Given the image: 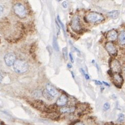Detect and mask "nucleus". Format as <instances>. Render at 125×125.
Wrapping results in <instances>:
<instances>
[{
  "mask_svg": "<svg viewBox=\"0 0 125 125\" xmlns=\"http://www.w3.org/2000/svg\"><path fill=\"white\" fill-rule=\"evenodd\" d=\"M103 83L105 85H106V86H110V85H109V84H108V83H106V82H103Z\"/></svg>",
  "mask_w": 125,
  "mask_h": 125,
  "instance_id": "nucleus-30",
  "label": "nucleus"
},
{
  "mask_svg": "<svg viewBox=\"0 0 125 125\" xmlns=\"http://www.w3.org/2000/svg\"><path fill=\"white\" fill-rule=\"evenodd\" d=\"M46 90L53 97H55L58 94V91L56 90V89L52 86L51 84H47L46 85Z\"/></svg>",
  "mask_w": 125,
  "mask_h": 125,
  "instance_id": "nucleus-9",
  "label": "nucleus"
},
{
  "mask_svg": "<svg viewBox=\"0 0 125 125\" xmlns=\"http://www.w3.org/2000/svg\"><path fill=\"white\" fill-rule=\"evenodd\" d=\"M13 68L16 73L21 74L27 72L28 70L29 66L27 62L24 61L18 60H16L15 62L13 65Z\"/></svg>",
  "mask_w": 125,
  "mask_h": 125,
  "instance_id": "nucleus-1",
  "label": "nucleus"
},
{
  "mask_svg": "<svg viewBox=\"0 0 125 125\" xmlns=\"http://www.w3.org/2000/svg\"><path fill=\"white\" fill-rule=\"evenodd\" d=\"M103 19V17L101 14L97 13V12H90L86 17L85 20H86V22L95 23L101 22Z\"/></svg>",
  "mask_w": 125,
  "mask_h": 125,
  "instance_id": "nucleus-2",
  "label": "nucleus"
},
{
  "mask_svg": "<svg viewBox=\"0 0 125 125\" xmlns=\"http://www.w3.org/2000/svg\"><path fill=\"white\" fill-rule=\"evenodd\" d=\"M69 56H70V60H71V61L72 63H74V59H73V56H72V53L70 52L69 53Z\"/></svg>",
  "mask_w": 125,
  "mask_h": 125,
  "instance_id": "nucleus-24",
  "label": "nucleus"
},
{
  "mask_svg": "<svg viewBox=\"0 0 125 125\" xmlns=\"http://www.w3.org/2000/svg\"><path fill=\"white\" fill-rule=\"evenodd\" d=\"M113 71H112L111 70H109L107 71V73L109 74V75L110 76H111V77H113V72H112Z\"/></svg>",
  "mask_w": 125,
  "mask_h": 125,
  "instance_id": "nucleus-25",
  "label": "nucleus"
},
{
  "mask_svg": "<svg viewBox=\"0 0 125 125\" xmlns=\"http://www.w3.org/2000/svg\"><path fill=\"white\" fill-rule=\"evenodd\" d=\"M110 108V104L108 102H106L103 105V109H104L105 110H109Z\"/></svg>",
  "mask_w": 125,
  "mask_h": 125,
  "instance_id": "nucleus-20",
  "label": "nucleus"
},
{
  "mask_svg": "<svg viewBox=\"0 0 125 125\" xmlns=\"http://www.w3.org/2000/svg\"><path fill=\"white\" fill-rule=\"evenodd\" d=\"M14 10L16 15L20 18H23L26 16V11L25 7L22 4L17 3L14 6Z\"/></svg>",
  "mask_w": 125,
  "mask_h": 125,
  "instance_id": "nucleus-4",
  "label": "nucleus"
},
{
  "mask_svg": "<svg viewBox=\"0 0 125 125\" xmlns=\"http://www.w3.org/2000/svg\"><path fill=\"white\" fill-rule=\"evenodd\" d=\"M67 66H68V68H69V69L72 68V65H71V64H70V63H68V64H67Z\"/></svg>",
  "mask_w": 125,
  "mask_h": 125,
  "instance_id": "nucleus-29",
  "label": "nucleus"
},
{
  "mask_svg": "<svg viewBox=\"0 0 125 125\" xmlns=\"http://www.w3.org/2000/svg\"><path fill=\"white\" fill-rule=\"evenodd\" d=\"M33 105H34L35 107L38 109L43 110L46 108L45 104L44 102L41 100H35L33 103Z\"/></svg>",
  "mask_w": 125,
  "mask_h": 125,
  "instance_id": "nucleus-11",
  "label": "nucleus"
},
{
  "mask_svg": "<svg viewBox=\"0 0 125 125\" xmlns=\"http://www.w3.org/2000/svg\"><path fill=\"white\" fill-rule=\"evenodd\" d=\"M68 101V98L65 94H62L61 96L57 100V104L59 106H63Z\"/></svg>",
  "mask_w": 125,
  "mask_h": 125,
  "instance_id": "nucleus-10",
  "label": "nucleus"
},
{
  "mask_svg": "<svg viewBox=\"0 0 125 125\" xmlns=\"http://www.w3.org/2000/svg\"><path fill=\"white\" fill-rule=\"evenodd\" d=\"M111 64L112 65L111 70L112 71L117 73L120 72V71H121V66H120V64L118 60H115L114 61H112Z\"/></svg>",
  "mask_w": 125,
  "mask_h": 125,
  "instance_id": "nucleus-8",
  "label": "nucleus"
},
{
  "mask_svg": "<svg viewBox=\"0 0 125 125\" xmlns=\"http://www.w3.org/2000/svg\"><path fill=\"white\" fill-rule=\"evenodd\" d=\"M53 46L54 49H55L57 52H59V46H58V44L57 37H56L55 36H53Z\"/></svg>",
  "mask_w": 125,
  "mask_h": 125,
  "instance_id": "nucleus-17",
  "label": "nucleus"
},
{
  "mask_svg": "<svg viewBox=\"0 0 125 125\" xmlns=\"http://www.w3.org/2000/svg\"><path fill=\"white\" fill-rule=\"evenodd\" d=\"M120 11L118 10H113L107 13V15L112 19H116L119 16Z\"/></svg>",
  "mask_w": 125,
  "mask_h": 125,
  "instance_id": "nucleus-13",
  "label": "nucleus"
},
{
  "mask_svg": "<svg viewBox=\"0 0 125 125\" xmlns=\"http://www.w3.org/2000/svg\"><path fill=\"white\" fill-rule=\"evenodd\" d=\"M124 73H125V69H124Z\"/></svg>",
  "mask_w": 125,
  "mask_h": 125,
  "instance_id": "nucleus-33",
  "label": "nucleus"
},
{
  "mask_svg": "<svg viewBox=\"0 0 125 125\" xmlns=\"http://www.w3.org/2000/svg\"><path fill=\"white\" fill-rule=\"evenodd\" d=\"M75 110V107H63L61 109L60 112L61 113H72V112H73Z\"/></svg>",
  "mask_w": 125,
  "mask_h": 125,
  "instance_id": "nucleus-16",
  "label": "nucleus"
},
{
  "mask_svg": "<svg viewBox=\"0 0 125 125\" xmlns=\"http://www.w3.org/2000/svg\"><path fill=\"white\" fill-rule=\"evenodd\" d=\"M107 38L110 40L111 41H114L117 37V32L115 30H111L107 33Z\"/></svg>",
  "mask_w": 125,
  "mask_h": 125,
  "instance_id": "nucleus-12",
  "label": "nucleus"
},
{
  "mask_svg": "<svg viewBox=\"0 0 125 125\" xmlns=\"http://www.w3.org/2000/svg\"><path fill=\"white\" fill-rule=\"evenodd\" d=\"M3 12V7L0 5V16H1Z\"/></svg>",
  "mask_w": 125,
  "mask_h": 125,
  "instance_id": "nucleus-28",
  "label": "nucleus"
},
{
  "mask_svg": "<svg viewBox=\"0 0 125 125\" xmlns=\"http://www.w3.org/2000/svg\"><path fill=\"white\" fill-rule=\"evenodd\" d=\"M118 39L120 43L122 45L125 44V31H122L120 32L118 36Z\"/></svg>",
  "mask_w": 125,
  "mask_h": 125,
  "instance_id": "nucleus-15",
  "label": "nucleus"
},
{
  "mask_svg": "<svg viewBox=\"0 0 125 125\" xmlns=\"http://www.w3.org/2000/svg\"><path fill=\"white\" fill-rule=\"evenodd\" d=\"M84 76H85V78L87 80H89L90 79V77H89V76L88 75V74H87V73H85L84 75Z\"/></svg>",
  "mask_w": 125,
  "mask_h": 125,
  "instance_id": "nucleus-27",
  "label": "nucleus"
},
{
  "mask_svg": "<svg viewBox=\"0 0 125 125\" xmlns=\"http://www.w3.org/2000/svg\"><path fill=\"white\" fill-rule=\"evenodd\" d=\"M62 6L64 8H66L68 7V3L66 2H65V1L63 2H62Z\"/></svg>",
  "mask_w": 125,
  "mask_h": 125,
  "instance_id": "nucleus-23",
  "label": "nucleus"
},
{
  "mask_svg": "<svg viewBox=\"0 0 125 125\" xmlns=\"http://www.w3.org/2000/svg\"><path fill=\"white\" fill-rule=\"evenodd\" d=\"M124 119V115L123 114H120L118 116V121L119 122H122Z\"/></svg>",
  "mask_w": 125,
  "mask_h": 125,
  "instance_id": "nucleus-21",
  "label": "nucleus"
},
{
  "mask_svg": "<svg viewBox=\"0 0 125 125\" xmlns=\"http://www.w3.org/2000/svg\"><path fill=\"white\" fill-rule=\"evenodd\" d=\"M47 49L49 53V55H51L53 52V49H52V47L51 46H48L47 47Z\"/></svg>",
  "mask_w": 125,
  "mask_h": 125,
  "instance_id": "nucleus-22",
  "label": "nucleus"
},
{
  "mask_svg": "<svg viewBox=\"0 0 125 125\" xmlns=\"http://www.w3.org/2000/svg\"><path fill=\"white\" fill-rule=\"evenodd\" d=\"M57 19H58V23H59V25H60V26H61V28L62 29V30H63V32H64V35L65 36V27L64 26L63 23L61 22V20L60 19V17H59V16H57Z\"/></svg>",
  "mask_w": 125,
  "mask_h": 125,
  "instance_id": "nucleus-19",
  "label": "nucleus"
},
{
  "mask_svg": "<svg viewBox=\"0 0 125 125\" xmlns=\"http://www.w3.org/2000/svg\"><path fill=\"white\" fill-rule=\"evenodd\" d=\"M94 82H95V84H97V85H102V83L101 82H100L99 81L95 80V81H94Z\"/></svg>",
  "mask_w": 125,
  "mask_h": 125,
  "instance_id": "nucleus-26",
  "label": "nucleus"
},
{
  "mask_svg": "<svg viewBox=\"0 0 125 125\" xmlns=\"http://www.w3.org/2000/svg\"><path fill=\"white\" fill-rule=\"evenodd\" d=\"M62 54H63V56L65 60H68V51H67V48L66 47L62 48Z\"/></svg>",
  "mask_w": 125,
  "mask_h": 125,
  "instance_id": "nucleus-18",
  "label": "nucleus"
},
{
  "mask_svg": "<svg viewBox=\"0 0 125 125\" xmlns=\"http://www.w3.org/2000/svg\"><path fill=\"white\" fill-rule=\"evenodd\" d=\"M71 27L72 30L77 33L82 31V27L80 23V20L79 17L77 15L74 16L71 22Z\"/></svg>",
  "mask_w": 125,
  "mask_h": 125,
  "instance_id": "nucleus-3",
  "label": "nucleus"
},
{
  "mask_svg": "<svg viewBox=\"0 0 125 125\" xmlns=\"http://www.w3.org/2000/svg\"><path fill=\"white\" fill-rule=\"evenodd\" d=\"M105 47L107 51L110 55L112 56L116 55V54H117V50H116L113 43H112V42L107 43L105 45Z\"/></svg>",
  "mask_w": 125,
  "mask_h": 125,
  "instance_id": "nucleus-7",
  "label": "nucleus"
},
{
  "mask_svg": "<svg viewBox=\"0 0 125 125\" xmlns=\"http://www.w3.org/2000/svg\"><path fill=\"white\" fill-rule=\"evenodd\" d=\"M43 95L46 99L48 100V101L52 100L53 99V98H54L52 96L51 94H49V93L46 89H45L43 91Z\"/></svg>",
  "mask_w": 125,
  "mask_h": 125,
  "instance_id": "nucleus-14",
  "label": "nucleus"
},
{
  "mask_svg": "<svg viewBox=\"0 0 125 125\" xmlns=\"http://www.w3.org/2000/svg\"><path fill=\"white\" fill-rule=\"evenodd\" d=\"M76 125H84L83 124H81V123H78L77 124H76Z\"/></svg>",
  "mask_w": 125,
  "mask_h": 125,
  "instance_id": "nucleus-32",
  "label": "nucleus"
},
{
  "mask_svg": "<svg viewBox=\"0 0 125 125\" xmlns=\"http://www.w3.org/2000/svg\"><path fill=\"white\" fill-rule=\"evenodd\" d=\"M2 76L1 74L0 73V83L2 82Z\"/></svg>",
  "mask_w": 125,
  "mask_h": 125,
  "instance_id": "nucleus-31",
  "label": "nucleus"
},
{
  "mask_svg": "<svg viewBox=\"0 0 125 125\" xmlns=\"http://www.w3.org/2000/svg\"><path fill=\"white\" fill-rule=\"evenodd\" d=\"M4 61L7 66H10L14 65L16 61V56L12 53H7L4 57Z\"/></svg>",
  "mask_w": 125,
  "mask_h": 125,
  "instance_id": "nucleus-5",
  "label": "nucleus"
},
{
  "mask_svg": "<svg viewBox=\"0 0 125 125\" xmlns=\"http://www.w3.org/2000/svg\"><path fill=\"white\" fill-rule=\"evenodd\" d=\"M113 83L114 85L118 88L122 87V85L123 84L124 79L123 76L119 73H116L113 75Z\"/></svg>",
  "mask_w": 125,
  "mask_h": 125,
  "instance_id": "nucleus-6",
  "label": "nucleus"
}]
</instances>
